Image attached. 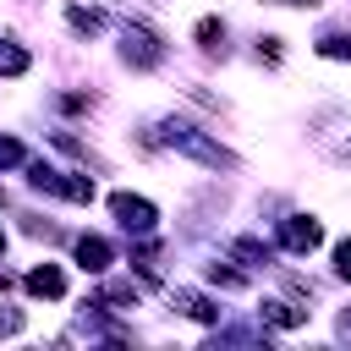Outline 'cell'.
I'll use <instances>...</instances> for the list:
<instances>
[{"instance_id":"cell-1","label":"cell","mask_w":351,"mask_h":351,"mask_svg":"<svg viewBox=\"0 0 351 351\" xmlns=\"http://www.w3.org/2000/svg\"><path fill=\"white\" fill-rule=\"evenodd\" d=\"M148 143H170V148H181V154H192V159L214 165V170H230V165H236L219 143H208V137H203V132H192L186 121H159V126L148 132Z\"/></svg>"},{"instance_id":"cell-2","label":"cell","mask_w":351,"mask_h":351,"mask_svg":"<svg viewBox=\"0 0 351 351\" xmlns=\"http://www.w3.org/2000/svg\"><path fill=\"white\" fill-rule=\"evenodd\" d=\"M27 181H33L38 192H60V197H71V203H93V181H88V176H66V170H55V165H44V159L27 165Z\"/></svg>"},{"instance_id":"cell-3","label":"cell","mask_w":351,"mask_h":351,"mask_svg":"<svg viewBox=\"0 0 351 351\" xmlns=\"http://www.w3.org/2000/svg\"><path fill=\"white\" fill-rule=\"evenodd\" d=\"M318 241H324V225L313 214H285L280 219V247L285 252H313Z\"/></svg>"},{"instance_id":"cell-4","label":"cell","mask_w":351,"mask_h":351,"mask_svg":"<svg viewBox=\"0 0 351 351\" xmlns=\"http://www.w3.org/2000/svg\"><path fill=\"white\" fill-rule=\"evenodd\" d=\"M110 214H115L126 230H137V236H148V230H154V219H159V214H154V203H148V197H132V192H115V197H110Z\"/></svg>"},{"instance_id":"cell-5","label":"cell","mask_w":351,"mask_h":351,"mask_svg":"<svg viewBox=\"0 0 351 351\" xmlns=\"http://www.w3.org/2000/svg\"><path fill=\"white\" fill-rule=\"evenodd\" d=\"M121 55H126L132 66H159V60H165V44H159L148 27H126V33H121Z\"/></svg>"},{"instance_id":"cell-6","label":"cell","mask_w":351,"mask_h":351,"mask_svg":"<svg viewBox=\"0 0 351 351\" xmlns=\"http://www.w3.org/2000/svg\"><path fill=\"white\" fill-rule=\"evenodd\" d=\"M88 307H104V313H126V307H137V291L126 285V280H104L99 291H93V302Z\"/></svg>"},{"instance_id":"cell-7","label":"cell","mask_w":351,"mask_h":351,"mask_svg":"<svg viewBox=\"0 0 351 351\" xmlns=\"http://www.w3.org/2000/svg\"><path fill=\"white\" fill-rule=\"evenodd\" d=\"M110 258H115V252H110V241H104V236H77V263H82L88 274H104V269H110Z\"/></svg>"},{"instance_id":"cell-8","label":"cell","mask_w":351,"mask_h":351,"mask_svg":"<svg viewBox=\"0 0 351 351\" xmlns=\"http://www.w3.org/2000/svg\"><path fill=\"white\" fill-rule=\"evenodd\" d=\"M22 285H27L33 296H49V302H60V296H66V274H60L55 263H38V269H33Z\"/></svg>"},{"instance_id":"cell-9","label":"cell","mask_w":351,"mask_h":351,"mask_svg":"<svg viewBox=\"0 0 351 351\" xmlns=\"http://www.w3.org/2000/svg\"><path fill=\"white\" fill-rule=\"evenodd\" d=\"M170 302H176L186 318H197V324H214V318H219V307H214L208 296H197V291H170Z\"/></svg>"},{"instance_id":"cell-10","label":"cell","mask_w":351,"mask_h":351,"mask_svg":"<svg viewBox=\"0 0 351 351\" xmlns=\"http://www.w3.org/2000/svg\"><path fill=\"white\" fill-rule=\"evenodd\" d=\"M263 324H274V329H302V324H307V307H291V302H263Z\"/></svg>"},{"instance_id":"cell-11","label":"cell","mask_w":351,"mask_h":351,"mask_svg":"<svg viewBox=\"0 0 351 351\" xmlns=\"http://www.w3.org/2000/svg\"><path fill=\"white\" fill-rule=\"evenodd\" d=\"M230 258H241L247 269H269V258H274V252H269L263 241H252V236H241V241H230Z\"/></svg>"},{"instance_id":"cell-12","label":"cell","mask_w":351,"mask_h":351,"mask_svg":"<svg viewBox=\"0 0 351 351\" xmlns=\"http://www.w3.org/2000/svg\"><path fill=\"white\" fill-rule=\"evenodd\" d=\"M22 71H27V49L0 44V77H22Z\"/></svg>"},{"instance_id":"cell-13","label":"cell","mask_w":351,"mask_h":351,"mask_svg":"<svg viewBox=\"0 0 351 351\" xmlns=\"http://www.w3.org/2000/svg\"><path fill=\"white\" fill-rule=\"evenodd\" d=\"M66 22H71L77 33H99V27H104V16H99V11H88V5H71V11H66Z\"/></svg>"},{"instance_id":"cell-14","label":"cell","mask_w":351,"mask_h":351,"mask_svg":"<svg viewBox=\"0 0 351 351\" xmlns=\"http://www.w3.org/2000/svg\"><path fill=\"white\" fill-rule=\"evenodd\" d=\"M318 55H329V60H351V38L329 33V38H318Z\"/></svg>"},{"instance_id":"cell-15","label":"cell","mask_w":351,"mask_h":351,"mask_svg":"<svg viewBox=\"0 0 351 351\" xmlns=\"http://www.w3.org/2000/svg\"><path fill=\"white\" fill-rule=\"evenodd\" d=\"M219 38H225V27H219L214 16H203V22H197V44H203V49H219Z\"/></svg>"},{"instance_id":"cell-16","label":"cell","mask_w":351,"mask_h":351,"mask_svg":"<svg viewBox=\"0 0 351 351\" xmlns=\"http://www.w3.org/2000/svg\"><path fill=\"white\" fill-rule=\"evenodd\" d=\"M208 280H214V285H225V291H236V285H241V274H236V269H219V263H208Z\"/></svg>"},{"instance_id":"cell-17","label":"cell","mask_w":351,"mask_h":351,"mask_svg":"<svg viewBox=\"0 0 351 351\" xmlns=\"http://www.w3.org/2000/svg\"><path fill=\"white\" fill-rule=\"evenodd\" d=\"M5 165H22V143L16 137H0V170Z\"/></svg>"},{"instance_id":"cell-18","label":"cell","mask_w":351,"mask_h":351,"mask_svg":"<svg viewBox=\"0 0 351 351\" xmlns=\"http://www.w3.org/2000/svg\"><path fill=\"white\" fill-rule=\"evenodd\" d=\"M335 274H340V280H351V241H340V247H335Z\"/></svg>"},{"instance_id":"cell-19","label":"cell","mask_w":351,"mask_h":351,"mask_svg":"<svg viewBox=\"0 0 351 351\" xmlns=\"http://www.w3.org/2000/svg\"><path fill=\"white\" fill-rule=\"evenodd\" d=\"M22 329V313H0V335H16Z\"/></svg>"},{"instance_id":"cell-20","label":"cell","mask_w":351,"mask_h":351,"mask_svg":"<svg viewBox=\"0 0 351 351\" xmlns=\"http://www.w3.org/2000/svg\"><path fill=\"white\" fill-rule=\"evenodd\" d=\"M340 335H351V313H340Z\"/></svg>"},{"instance_id":"cell-21","label":"cell","mask_w":351,"mask_h":351,"mask_svg":"<svg viewBox=\"0 0 351 351\" xmlns=\"http://www.w3.org/2000/svg\"><path fill=\"white\" fill-rule=\"evenodd\" d=\"M0 247H5V236H0Z\"/></svg>"},{"instance_id":"cell-22","label":"cell","mask_w":351,"mask_h":351,"mask_svg":"<svg viewBox=\"0 0 351 351\" xmlns=\"http://www.w3.org/2000/svg\"><path fill=\"white\" fill-rule=\"evenodd\" d=\"M346 159H351V148H346Z\"/></svg>"}]
</instances>
